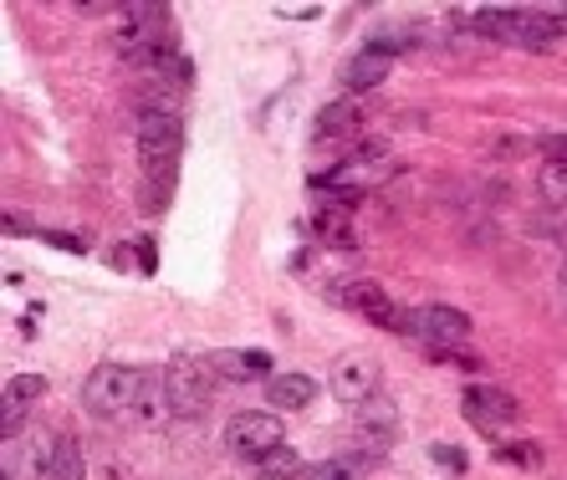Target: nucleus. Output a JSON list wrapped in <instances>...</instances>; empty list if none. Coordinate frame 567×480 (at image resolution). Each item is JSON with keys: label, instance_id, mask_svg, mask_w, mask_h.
<instances>
[{"label": "nucleus", "instance_id": "f257e3e1", "mask_svg": "<svg viewBox=\"0 0 567 480\" xmlns=\"http://www.w3.org/2000/svg\"><path fill=\"white\" fill-rule=\"evenodd\" d=\"M470 31L496 36V42L526 46V52H547L557 36H567V15L553 11H480L470 15Z\"/></svg>", "mask_w": 567, "mask_h": 480}, {"label": "nucleus", "instance_id": "393cba45", "mask_svg": "<svg viewBox=\"0 0 567 480\" xmlns=\"http://www.w3.org/2000/svg\"><path fill=\"white\" fill-rule=\"evenodd\" d=\"M434 466H440V470H450V476H461V470H465V455L461 450H455V445H434Z\"/></svg>", "mask_w": 567, "mask_h": 480}, {"label": "nucleus", "instance_id": "aec40b11", "mask_svg": "<svg viewBox=\"0 0 567 480\" xmlns=\"http://www.w3.org/2000/svg\"><path fill=\"white\" fill-rule=\"evenodd\" d=\"M46 480H88V466H82V450H77L72 435L57 439V455H52V470H46Z\"/></svg>", "mask_w": 567, "mask_h": 480}, {"label": "nucleus", "instance_id": "a211bd4d", "mask_svg": "<svg viewBox=\"0 0 567 480\" xmlns=\"http://www.w3.org/2000/svg\"><path fill=\"white\" fill-rule=\"evenodd\" d=\"M378 455H368V450H353V455H338V460H322V466H313L307 470V480H359L363 470L374 466Z\"/></svg>", "mask_w": 567, "mask_h": 480}, {"label": "nucleus", "instance_id": "f8f14e48", "mask_svg": "<svg viewBox=\"0 0 567 480\" xmlns=\"http://www.w3.org/2000/svg\"><path fill=\"white\" fill-rule=\"evenodd\" d=\"M388 67H394V46H363L359 57H353V61L343 67V88H348V98H359V92L378 88V82L388 77Z\"/></svg>", "mask_w": 567, "mask_h": 480}, {"label": "nucleus", "instance_id": "5701e85b", "mask_svg": "<svg viewBox=\"0 0 567 480\" xmlns=\"http://www.w3.org/2000/svg\"><path fill=\"white\" fill-rule=\"evenodd\" d=\"M537 190H542V199H553V205H563V199H567V164H542Z\"/></svg>", "mask_w": 567, "mask_h": 480}, {"label": "nucleus", "instance_id": "dca6fc26", "mask_svg": "<svg viewBox=\"0 0 567 480\" xmlns=\"http://www.w3.org/2000/svg\"><path fill=\"white\" fill-rule=\"evenodd\" d=\"M215 368H225L230 378H276V363H271V353H261V347H240V353H225V358H215Z\"/></svg>", "mask_w": 567, "mask_h": 480}, {"label": "nucleus", "instance_id": "b1692460", "mask_svg": "<svg viewBox=\"0 0 567 480\" xmlns=\"http://www.w3.org/2000/svg\"><path fill=\"white\" fill-rule=\"evenodd\" d=\"M537 149L547 153V164H567V134H542Z\"/></svg>", "mask_w": 567, "mask_h": 480}, {"label": "nucleus", "instance_id": "a878e982", "mask_svg": "<svg viewBox=\"0 0 567 480\" xmlns=\"http://www.w3.org/2000/svg\"><path fill=\"white\" fill-rule=\"evenodd\" d=\"M42 389H46V384H42V378H15V384H11V389H5V393H11V399H21V404H26V399H42Z\"/></svg>", "mask_w": 567, "mask_h": 480}, {"label": "nucleus", "instance_id": "423d86ee", "mask_svg": "<svg viewBox=\"0 0 567 480\" xmlns=\"http://www.w3.org/2000/svg\"><path fill=\"white\" fill-rule=\"evenodd\" d=\"M404 332H409V338H419V343L430 347V353H450V347L470 343V317L434 301V307H415V312H409V322H404Z\"/></svg>", "mask_w": 567, "mask_h": 480}, {"label": "nucleus", "instance_id": "9b49d317", "mask_svg": "<svg viewBox=\"0 0 567 480\" xmlns=\"http://www.w3.org/2000/svg\"><path fill=\"white\" fill-rule=\"evenodd\" d=\"M399 435V420H394V404H363L353 414V439H359V450L368 455H384Z\"/></svg>", "mask_w": 567, "mask_h": 480}, {"label": "nucleus", "instance_id": "bb28decb", "mask_svg": "<svg viewBox=\"0 0 567 480\" xmlns=\"http://www.w3.org/2000/svg\"><path fill=\"white\" fill-rule=\"evenodd\" d=\"M563 251H567V226H563Z\"/></svg>", "mask_w": 567, "mask_h": 480}, {"label": "nucleus", "instance_id": "ddd939ff", "mask_svg": "<svg viewBox=\"0 0 567 480\" xmlns=\"http://www.w3.org/2000/svg\"><path fill=\"white\" fill-rule=\"evenodd\" d=\"M353 128H363V103L359 98H338L313 118V138L328 144V138H353Z\"/></svg>", "mask_w": 567, "mask_h": 480}, {"label": "nucleus", "instance_id": "39448f33", "mask_svg": "<svg viewBox=\"0 0 567 480\" xmlns=\"http://www.w3.org/2000/svg\"><path fill=\"white\" fill-rule=\"evenodd\" d=\"M215 363L209 358H194V353H180V358L165 368L169 378V399H174V414L180 420H200V409L209 404V389H215Z\"/></svg>", "mask_w": 567, "mask_h": 480}, {"label": "nucleus", "instance_id": "6ab92c4d", "mask_svg": "<svg viewBox=\"0 0 567 480\" xmlns=\"http://www.w3.org/2000/svg\"><path fill=\"white\" fill-rule=\"evenodd\" d=\"M57 439L61 435L31 430V435L21 439V470H36V476H46V470H52V455H57Z\"/></svg>", "mask_w": 567, "mask_h": 480}, {"label": "nucleus", "instance_id": "cd10ccee", "mask_svg": "<svg viewBox=\"0 0 567 480\" xmlns=\"http://www.w3.org/2000/svg\"><path fill=\"white\" fill-rule=\"evenodd\" d=\"M563 286H567V261H563Z\"/></svg>", "mask_w": 567, "mask_h": 480}, {"label": "nucleus", "instance_id": "f3484780", "mask_svg": "<svg viewBox=\"0 0 567 480\" xmlns=\"http://www.w3.org/2000/svg\"><path fill=\"white\" fill-rule=\"evenodd\" d=\"M251 470H256L261 480H297V476H307V460H302V450L282 445V450H271L267 460H256Z\"/></svg>", "mask_w": 567, "mask_h": 480}, {"label": "nucleus", "instance_id": "f03ea898", "mask_svg": "<svg viewBox=\"0 0 567 480\" xmlns=\"http://www.w3.org/2000/svg\"><path fill=\"white\" fill-rule=\"evenodd\" d=\"M138 368L128 363H98L82 384V409L92 420H118V414H134V399H138Z\"/></svg>", "mask_w": 567, "mask_h": 480}, {"label": "nucleus", "instance_id": "20e7f679", "mask_svg": "<svg viewBox=\"0 0 567 480\" xmlns=\"http://www.w3.org/2000/svg\"><path fill=\"white\" fill-rule=\"evenodd\" d=\"M282 420L276 414H267V409H246V414H236V420L225 424V450L240 455V460H267L271 450H282Z\"/></svg>", "mask_w": 567, "mask_h": 480}, {"label": "nucleus", "instance_id": "6e6552de", "mask_svg": "<svg viewBox=\"0 0 567 480\" xmlns=\"http://www.w3.org/2000/svg\"><path fill=\"white\" fill-rule=\"evenodd\" d=\"M461 409H465V420L476 424V430H486V435L517 424V399L507 389H491V384H470L461 393Z\"/></svg>", "mask_w": 567, "mask_h": 480}, {"label": "nucleus", "instance_id": "0eeeda50", "mask_svg": "<svg viewBox=\"0 0 567 480\" xmlns=\"http://www.w3.org/2000/svg\"><path fill=\"white\" fill-rule=\"evenodd\" d=\"M328 389L338 404H374V393H378V358L374 353H348V358L332 363V374H328Z\"/></svg>", "mask_w": 567, "mask_h": 480}, {"label": "nucleus", "instance_id": "2eb2a0df", "mask_svg": "<svg viewBox=\"0 0 567 480\" xmlns=\"http://www.w3.org/2000/svg\"><path fill=\"white\" fill-rule=\"evenodd\" d=\"M149 77L159 82V88L184 92V88H190V77H194V67H190V57H184L180 46L165 42V46H159V57H154V67H149Z\"/></svg>", "mask_w": 567, "mask_h": 480}, {"label": "nucleus", "instance_id": "412c9836", "mask_svg": "<svg viewBox=\"0 0 567 480\" xmlns=\"http://www.w3.org/2000/svg\"><path fill=\"white\" fill-rule=\"evenodd\" d=\"M317 230L332 251H353V226H348V210H322L317 215Z\"/></svg>", "mask_w": 567, "mask_h": 480}, {"label": "nucleus", "instance_id": "4468645a", "mask_svg": "<svg viewBox=\"0 0 567 480\" xmlns=\"http://www.w3.org/2000/svg\"><path fill=\"white\" fill-rule=\"evenodd\" d=\"M317 399V384L307 374H276L267 384V404L271 409H307Z\"/></svg>", "mask_w": 567, "mask_h": 480}, {"label": "nucleus", "instance_id": "4be33fe9", "mask_svg": "<svg viewBox=\"0 0 567 480\" xmlns=\"http://www.w3.org/2000/svg\"><path fill=\"white\" fill-rule=\"evenodd\" d=\"M496 460H501V466H517V470H537L542 466V450L532 445V439H517V445H501Z\"/></svg>", "mask_w": 567, "mask_h": 480}, {"label": "nucleus", "instance_id": "1a4fd4ad", "mask_svg": "<svg viewBox=\"0 0 567 480\" xmlns=\"http://www.w3.org/2000/svg\"><path fill=\"white\" fill-rule=\"evenodd\" d=\"M343 301H348V307H359V312L368 317L374 328L404 332V322H409V312H404L399 301L388 297V292H384L378 282H348V286H343Z\"/></svg>", "mask_w": 567, "mask_h": 480}, {"label": "nucleus", "instance_id": "9d476101", "mask_svg": "<svg viewBox=\"0 0 567 480\" xmlns=\"http://www.w3.org/2000/svg\"><path fill=\"white\" fill-rule=\"evenodd\" d=\"M134 414H138V424H144V430H165V424H169V414H174V399H169L165 368H144V378H138Z\"/></svg>", "mask_w": 567, "mask_h": 480}, {"label": "nucleus", "instance_id": "7ed1b4c3", "mask_svg": "<svg viewBox=\"0 0 567 480\" xmlns=\"http://www.w3.org/2000/svg\"><path fill=\"white\" fill-rule=\"evenodd\" d=\"M184 149V123L169 107H144L138 113V153L149 169H174Z\"/></svg>", "mask_w": 567, "mask_h": 480}]
</instances>
